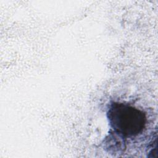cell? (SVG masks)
<instances>
[{"label": "cell", "mask_w": 158, "mask_h": 158, "mask_svg": "<svg viewBox=\"0 0 158 158\" xmlns=\"http://www.w3.org/2000/svg\"><path fill=\"white\" fill-rule=\"evenodd\" d=\"M110 127L117 134L123 136H134L145 128V114L130 105L114 102L107 111Z\"/></svg>", "instance_id": "cell-1"}]
</instances>
